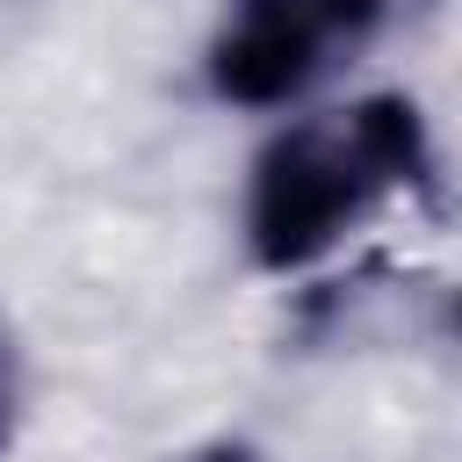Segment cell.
Here are the masks:
<instances>
[{
    "label": "cell",
    "mask_w": 462,
    "mask_h": 462,
    "mask_svg": "<svg viewBox=\"0 0 462 462\" xmlns=\"http://www.w3.org/2000/svg\"><path fill=\"white\" fill-rule=\"evenodd\" d=\"M433 130L411 94H361L274 130L245 173V253L267 274L318 267L390 195L426 188Z\"/></svg>",
    "instance_id": "cell-1"
},
{
    "label": "cell",
    "mask_w": 462,
    "mask_h": 462,
    "mask_svg": "<svg viewBox=\"0 0 462 462\" xmlns=\"http://www.w3.org/2000/svg\"><path fill=\"white\" fill-rule=\"evenodd\" d=\"M390 0H231L202 43V87L224 108H282L339 72Z\"/></svg>",
    "instance_id": "cell-2"
},
{
    "label": "cell",
    "mask_w": 462,
    "mask_h": 462,
    "mask_svg": "<svg viewBox=\"0 0 462 462\" xmlns=\"http://www.w3.org/2000/svg\"><path fill=\"white\" fill-rule=\"evenodd\" d=\"M22 426V354H14V332L0 325V455Z\"/></svg>",
    "instance_id": "cell-3"
},
{
    "label": "cell",
    "mask_w": 462,
    "mask_h": 462,
    "mask_svg": "<svg viewBox=\"0 0 462 462\" xmlns=\"http://www.w3.org/2000/svg\"><path fill=\"white\" fill-rule=\"evenodd\" d=\"M173 462H260V448L253 440H202V448H188Z\"/></svg>",
    "instance_id": "cell-4"
}]
</instances>
